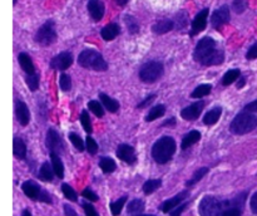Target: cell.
Segmentation results:
<instances>
[{
	"mask_svg": "<svg viewBox=\"0 0 257 216\" xmlns=\"http://www.w3.org/2000/svg\"><path fill=\"white\" fill-rule=\"evenodd\" d=\"M193 59L206 67L220 65L225 62V52L222 49H218L217 43L213 38L205 37L196 45Z\"/></svg>",
	"mask_w": 257,
	"mask_h": 216,
	"instance_id": "1",
	"label": "cell"
},
{
	"mask_svg": "<svg viewBox=\"0 0 257 216\" xmlns=\"http://www.w3.org/2000/svg\"><path fill=\"white\" fill-rule=\"evenodd\" d=\"M176 148H177L176 141L171 136H163V137L158 138L152 146L153 160L160 165H165L173 157Z\"/></svg>",
	"mask_w": 257,
	"mask_h": 216,
	"instance_id": "2",
	"label": "cell"
},
{
	"mask_svg": "<svg viewBox=\"0 0 257 216\" xmlns=\"http://www.w3.org/2000/svg\"><path fill=\"white\" fill-rule=\"evenodd\" d=\"M78 64L85 69H92L95 72H104L108 69V63L99 52L94 49H85L78 57Z\"/></svg>",
	"mask_w": 257,
	"mask_h": 216,
	"instance_id": "3",
	"label": "cell"
},
{
	"mask_svg": "<svg viewBox=\"0 0 257 216\" xmlns=\"http://www.w3.org/2000/svg\"><path fill=\"white\" fill-rule=\"evenodd\" d=\"M257 127V117L248 112H241L236 115L230 125V131L233 135H247Z\"/></svg>",
	"mask_w": 257,
	"mask_h": 216,
	"instance_id": "4",
	"label": "cell"
},
{
	"mask_svg": "<svg viewBox=\"0 0 257 216\" xmlns=\"http://www.w3.org/2000/svg\"><path fill=\"white\" fill-rule=\"evenodd\" d=\"M165 73V65L163 63L157 60H151L145 63L138 72V77L143 83H155L160 79Z\"/></svg>",
	"mask_w": 257,
	"mask_h": 216,
	"instance_id": "5",
	"label": "cell"
},
{
	"mask_svg": "<svg viewBox=\"0 0 257 216\" xmlns=\"http://www.w3.org/2000/svg\"><path fill=\"white\" fill-rule=\"evenodd\" d=\"M22 190L23 192L25 193V196L32 200H37V201H42V202L45 203H52V196L47 192L45 190H43L37 182L32 180L24 181L22 183Z\"/></svg>",
	"mask_w": 257,
	"mask_h": 216,
	"instance_id": "6",
	"label": "cell"
},
{
	"mask_svg": "<svg viewBox=\"0 0 257 216\" xmlns=\"http://www.w3.org/2000/svg\"><path fill=\"white\" fill-rule=\"evenodd\" d=\"M223 210V201L215 196H205L198 205V212L201 216H218Z\"/></svg>",
	"mask_w": 257,
	"mask_h": 216,
	"instance_id": "7",
	"label": "cell"
},
{
	"mask_svg": "<svg viewBox=\"0 0 257 216\" xmlns=\"http://www.w3.org/2000/svg\"><path fill=\"white\" fill-rule=\"evenodd\" d=\"M57 40V32H55V24L53 20H48L42 27L38 29L35 34V42L43 47L53 44Z\"/></svg>",
	"mask_w": 257,
	"mask_h": 216,
	"instance_id": "8",
	"label": "cell"
},
{
	"mask_svg": "<svg viewBox=\"0 0 257 216\" xmlns=\"http://www.w3.org/2000/svg\"><path fill=\"white\" fill-rule=\"evenodd\" d=\"M45 145L47 148L49 150V153H62L64 150V145H63V141L60 138L59 133L54 130V128H49L47 131V137H45Z\"/></svg>",
	"mask_w": 257,
	"mask_h": 216,
	"instance_id": "9",
	"label": "cell"
},
{
	"mask_svg": "<svg viewBox=\"0 0 257 216\" xmlns=\"http://www.w3.org/2000/svg\"><path fill=\"white\" fill-rule=\"evenodd\" d=\"M73 64V54L70 52H62L52 58L49 65L54 70H67Z\"/></svg>",
	"mask_w": 257,
	"mask_h": 216,
	"instance_id": "10",
	"label": "cell"
},
{
	"mask_svg": "<svg viewBox=\"0 0 257 216\" xmlns=\"http://www.w3.org/2000/svg\"><path fill=\"white\" fill-rule=\"evenodd\" d=\"M230 22V8L227 5H222L221 8L216 9L211 15V24L215 29H221L223 25Z\"/></svg>",
	"mask_w": 257,
	"mask_h": 216,
	"instance_id": "11",
	"label": "cell"
},
{
	"mask_svg": "<svg viewBox=\"0 0 257 216\" xmlns=\"http://www.w3.org/2000/svg\"><path fill=\"white\" fill-rule=\"evenodd\" d=\"M115 155L123 162L128 163V165H135L137 162V155H136V150L133 146L127 145V143H122L118 146Z\"/></svg>",
	"mask_w": 257,
	"mask_h": 216,
	"instance_id": "12",
	"label": "cell"
},
{
	"mask_svg": "<svg viewBox=\"0 0 257 216\" xmlns=\"http://www.w3.org/2000/svg\"><path fill=\"white\" fill-rule=\"evenodd\" d=\"M205 105L206 103L203 100L192 103V104L187 105L181 111V117L186 121H196L201 116L202 111L205 110Z\"/></svg>",
	"mask_w": 257,
	"mask_h": 216,
	"instance_id": "13",
	"label": "cell"
},
{
	"mask_svg": "<svg viewBox=\"0 0 257 216\" xmlns=\"http://www.w3.org/2000/svg\"><path fill=\"white\" fill-rule=\"evenodd\" d=\"M208 13L210 10L206 8V9H202L193 19L192 24H191V32L190 35L191 37H195L197 35L198 33L203 32L206 29V25H207V19H208Z\"/></svg>",
	"mask_w": 257,
	"mask_h": 216,
	"instance_id": "14",
	"label": "cell"
},
{
	"mask_svg": "<svg viewBox=\"0 0 257 216\" xmlns=\"http://www.w3.org/2000/svg\"><path fill=\"white\" fill-rule=\"evenodd\" d=\"M188 195H190V192H188V191H182V192L177 193V195L173 196V197L166 200L165 202L160 206V210L163 211V212H166V213L171 212L173 208H176L178 205H181V203H182L183 201L188 197Z\"/></svg>",
	"mask_w": 257,
	"mask_h": 216,
	"instance_id": "15",
	"label": "cell"
},
{
	"mask_svg": "<svg viewBox=\"0 0 257 216\" xmlns=\"http://www.w3.org/2000/svg\"><path fill=\"white\" fill-rule=\"evenodd\" d=\"M88 13L94 22H100L104 17V3L102 0H89L88 2Z\"/></svg>",
	"mask_w": 257,
	"mask_h": 216,
	"instance_id": "16",
	"label": "cell"
},
{
	"mask_svg": "<svg viewBox=\"0 0 257 216\" xmlns=\"http://www.w3.org/2000/svg\"><path fill=\"white\" fill-rule=\"evenodd\" d=\"M15 117L22 126H28L30 121V112L28 105L23 100L15 102Z\"/></svg>",
	"mask_w": 257,
	"mask_h": 216,
	"instance_id": "17",
	"label": "cell"
},
{
	"mask_svg": "<svg viewBox=\"0 0 257 216\" xmlns=\"http://www.w3.org/2000/svg\"><path fill=\"white\" fill-rule=\"evenodd\" d=\"M120 34V27L115 23H110V24L105 25L102 30H100V35L104 40L110 42V40L115 39L118 35Z\"/></svg>",
	"mask_w": 257,
	"mask_h": 216,
	"instance_id": "18",
	"label": "cell"
},
{
	"mask_svg": "<svg viewBox=\"0 0 257 216\" xmlns=\"http://www.w3.org/2000/svg\"><path fill=\"white\" fill-rule=\"evenodd\" d=\"M201 132L197 130H192L190 131L188 133H186L185 136H183L182 138V143H181V148L182 150H187V148H190L191 146H193L195 143H197L198 141L201 140Z\"/></svg>",
	"mask_w": 257,
	"mask_h": 216,
	"instance_id": "19",
	"label": "cell"
},
{
	"mask_svg": "<svg viewBox=\"0 0 257 216\" xmlns=\"http://www.w3.org/2000/svg\"><path fill=\"white\" fill-rule=\"evenodd\" d=\"M175 28V22L171 19H162V20H158L155 25L152 27L153 33L158 35H162L166 34V33L171 32V30Z\"/></svg>",
	"mask_w": 257,
	"mask_h": 216,
	"instance_id": "20",
	"label": "cell"
},
{
	"mask_svg": "<svg viewBox=\"0 0 257 216\" xmlns=\"http://www.w3.org/2000/svg\"><path fill=\"white\" fill-rule=\"evenodd\" d=\"M18 62H19V65L27 74H34V63H33L32 58H30L27 53H19V55H18Z\"/></svg>",
	"mask_w": 257,
	"mask_h": 216,
	"instance_id": "21",
	"label": "cell"
},
{
	"mask_svg": "<svg viewBox=\"0 0 257 216\" xmlns=\"http://www.w3.org/2000/svg\"><path fill=\"white\" fill-rule=\"evenodd\" d=\"M99 98H100V102H102L103 107H104L105 110L109 111L110 113L118 112V110H119L120 105H119V102H118L117 99L109 97V95L105 94V93H99Z\"/></svg>",
	"mask_w": 257,
	"mask_h": 216,
	"instance_id": "22",
	"label": "cell"
},
{
	"mask_svg": "<svg viewBox=\"0 0 257 216\" xmlns=\"http://www.w3.org/2000/svg\"><path fill=\"white\" fill-rule=\"evenodd\" d=\"M13 153L19 160H24L27 156V145L20 137H14L13 141Z\"/></svg>",
	"mask_w": 257,
	"mask_h": 216,
	"instance_id": "23",
	"label": "cell"
},
{
	"mask_svg": "<svg viewBox=\"0 0 257 216\" xmlns=\"http://www.w3.org/2000/svg\"><path fill=\"white\" fill-rule=\"evenodd\" d=\"M221 115H222V107L217 105V107L212 108V110L206 113L205 117H203V123L206 126L216 125L218 122V120H220Z\"/></svg>",
	"mask_w": 257,
	"mask_h": 216,
	"instance_id": "24",
	"label": "cell"
},
{
	"mask_svg": "<svg viewBox=\"0 0 257 216\" xmlns=\"http://www.w3.org/2000/svg\"><path fill=\"white\" fill-rule=\"evenodd\" d=\"M54 168H53V165H50L49 162H44L42 165L39 170V178L44 182H52L53 178H54Z\"/></svg>",
	"mask_w": 257,
	"mask_h": 216,
	"instance_id": "25",
	"label": "cell"
},
{
	"mask_svg": "<svg viewBox=\"0 0 257 216\" xmlns=\"http://www.w3.org/2000/svg\"><path fill=\"white\" fill-rule=\"evenodd\" d=\"M50 161H52V165L53 168H54V172L55 175L58 176L59 178L64 177V163H63L62 158L58 153H53L50 152Z\"/></svg>",
	"mask_w": 257,
	"mask_h": 216,
	"instance_id": "26",
	"label": "cell"
},
{
	"mask_svg": "<svg viewBox=\"0 0 257 216\" xmlns=\"http://www.w3.org/2000/svg\"><path fill=\"white\" fill-rule=\"evenodd\" d=\"M166 113V105L165 104H157L155 107H152L148 112L147 117H146V121L147 122H153V121L158 120V118L163 117Z\"/></svg>",
	"mask_w": 257,
	"mask_h": 216,
	"instance_id": "27",
	"label": "cell"
},
{
	"mask_svg": "<svg viewBox=\"0 0 257 216\" xmlns=\"http://www.w3.org/2000/svg\"><path fill=\"white\" fill-rule=\"evenodd\" d=\"M162 186V180L161 178H152V180H147L143 183V192L146 195H151V193L156 192L158 188Z\"/></svg>",
	"mask_w": 257,
	"mask_h": 216,
	"instance_id": "28",
	"label": "cell"
},
{
	"mask_svg": "<svg viewBox=\"0 0 257 216\" xmlns=\"http://www.w3.org/2000/svg\"><path fill=\"white\" fill-rule=\"evenodd\" d=\"M145 201L141 200V198H135V200L131 201L130 203H128V213H132V215H140V213H142L143 211H145Z\"/></svg>",
	"mask_w": 257,
	"mask_h": 216,
	"instance_id": "29",
	"label": "cell"
},
{
	"mask_svg": "<svg viewBox=\"0 0 257 216\" xmlns=\"http://www.w3.org/2000/svg\"><path fill=\"white\" fill-rule=\"evenodd\" d=\"M99 167L104 173H112V172H114L115 168H117V165H115L114 160H112L110 157L104 156V157H100Z\"/></svg>",
	"mask_w": 257,
	"mask_h": 216,
	"instance_id": "30",
	"label": "cell"
},
{
	"mask_svg": "<svg viewBox=\"0 0 257 216\" xmlns=\"http://www.w3.org/2000/svg\"><path fill=\"white\" fill-rule=\"evenodd\" d=\"M241 77V70L240 69H230L223 74L222 80V85H231L232 83H235L238 78Z\"/></svg>",
	"mask_w": 257,
	"mask_h": 216,
	"instance_id": "31",
	"label": "cell"
},
{
	"mask_svg": "<svg viewBox=\"0 0 257 216\" xmlns=\"http://www.w3.org/2000/svg\"><path fill=\"white\" fill-rule=\"evenodd\" d=\"M212 90V85L208 84V83H205V84H200L195 88L192 93H191V97L195 98V99H198V98H202L208 95Z\"/></svg>",
	"mask_w": 257,
	"mask_h": 216,
	"instance_id": "32",
	"label": "cell"
},
{
	"mask_svg": "<svg viewBox=\"0 0 257 216\" xmlns=\"http://www.w3.org/2000/svg\"><path fill=\"white\" fill-rule=\"evenodd\" d=\"M208 170H210L208 167H201V168H198V170H196L195 173L192 175V177H191L190 180L186 182V186H187V187H191V186L196 185L198 181H201L206 175H207Z\"/></svg>",
	"mask_w": 257,
	"mask_h": 216,
	"instance_id": "33",
	"label": "cell"
},
{
	"mask_svg": "<svg viewBox=\"0 0 257 216\" xmlns=\"http://www.w3.org/2000/svg\"><path fill=\"white\" fill-rule=\"evenodd\" d=\"M88 108H89L90 112H92L95 117H104V107H103L102 102H98V100H89V102H88Z\"/></svg>",
	"mask_w": 257,
	"mask_h": 216,
	"instance_id": "34",
	"label": "cell"
},
{
	"mask_svg": "<svg viewBox=\"0 0 257 216\" xmlns=\"http://www.w3.org/2000/svg\"><path fill=\"white\" fill-rule=\"evenodd\" d=\"M125 202H127V196H122L120 198H118L117 201L112 202L109 205L110 211H112V215L113 216H118L120 212H122L123 207H124Z\"/></svg>",
	"mask_w": 257,
	"mask_h": 216,
	"instance_id": "35",
	"label": "cell"
},
{
	"mask_svg": "<svg viewBox=\"0 0 257 216\" xmlns=\"http://www.w3.org/2000/svg\"><path fill=\"white\" fill-rule=\"evenodd\" d=\"M68 137H69L70 142L73 143V146H74L78 151L83 152V151L85 150V143L83 142L82 137H80L79 135H77V133H74V132H70L69 135H68Z\"/></svg>",
	"mask_w": 257,
	"mask_h": 216,
	"instance_id": "36",
	"label": "cell"
},
{
	"mask_svg": "<svg viewBox=\"0 0 257 216\" xmlns=\"http://www.w3.org/2000/svg\"><path fill=\"white\" fill-rule=\"evenodd\" d=\"M79 121H80V123H82L83 128L85 130V132L89 133L90 135V133L93 132V127H92V122H90V116L87 111H83V112L80 113Z\"/></svg>",
	"mask_w": 257,
	"mask_h": 216,
	"instance_id": "37",
	"label": "cell"
},
{
	"mask_svg": "<svg viewBox=\"0 0 257 216\" xmlns=\"http://www.w3.org/2000/svg\"><path fill=\"white\" fill-rule=\"evenodd\" d=\"M124 23L125 25H127L131 34H136V33H138V30H140V24H138V22L136 20L135 17H132V15H125Z\"/></svg>",
	"mask_w": 257,
	"mask_h": 216,
	"instance_id": "38",
	"label": "cell"
},
{
	"mask_svg": "<svg viewBox=\"0 0 257 216\" xmlns=\"http://www.w3.org/2000/svg\"><path fill=\"white\" fill-rule=\"evenodd\" d=\"M25 83H27L28 88L32 92H35V90H38V87H39V75L37 73H34V74H28L27 78H25Z\"/></svg>",
	"mask_w": 257,
	"mask_h": 216,
	"instance_id": "39",
	"label": "cell"
},
{
	"mask_svg": "<svg viewBox=\"0 0 257 216\" xmlns=\"http://www.w3.org/2000/svg\"><path fill=\"white\" fill-rule=\"evenodd\" d=\"M59 87L63 92H68V90L72 89V78H70V75L65 74V73L60 74Z\"/></svg>",
	"mask_w": 257,
	"mask_h": 216,
	"instance_id": "40",
	"label": "cell"
},
{
	"mask_svg": "<svg viewBox=\"0 0 257 216\" xmlns=\"http://www.w3.org/2000/svg\"><path fill=\"white\" fill-rule=\"evenodd\" d=\"M62 191L63 193H64L65 198H68L69 201H73V202H75V201H78V196H77V192L74 191V188L70 187L68 183H63L62 185Z\"/></svg>",
	"mask_w": 257,
	"mask_h": 216,
	"instance_id": "41",
	"label": "cell"
},
{
	"mask_svg": "<svg viewBox=\"0 0 257 216\" xmlns=\"http://www.w3.org/2000/svg\"><path fill=\"white\" fill-rule=\"evenodd\" d=\"M85 150L92 156H94L98 152V143L95 142L94 138L90 137V135L85 138Z\"/></svg>",
	"mask_w": 257,
	"mask_h": 216,
	"instance_id": "42",
	"label": "cell"
},
{
	"mask_svg": "<svg viewBox=\"0 0 257 216\" xmlns=\"http://www.w3.org/2000/svg\"><path fill=\"white\" fill-rule=\"evenodd\" d=\"M218 216H242V208L235 206H227L221 211Z\"/></svg>",
	"mask_w": 257,
	"mask_h": 216,
	"instance_id": "43",
	"label": "cell"
},
{
	"mask_svg": "<svg viewBox=\"0 0 257 216\" xmlns=\"http://www.w3.org/2000/svg\"><path fill=\"white\" fill-rule=\"evenodd\" d=\"M156 98H157V95H156V94H150V95H147V97H146L145 99L141 100V102L138 103L137 108H138V110H143V108H146V107H150V105L152 104L153 100H155Z\"/></svg>",
	"mask_w": 257,
	"mask_h": 216,
	"instance_id": "44",
	"label": "cell"
},
{
	"mask_svg": "<svg viewBox=\"0 0 257 216\" xmlns=\"http://www.w3.org/2000/svg\"><path fill=\"white\" fill-rule=\"evenodd\" d=\"M175 25L178 28V29H183V28L187 25V15H186V13L182 12L177 15Z\"/></svg>",
	"mask_w": 257,
	"mask_h": 216,
	"instance_id": "45",
	"label": "cell"
},
{
	"mask_svg": "<svg viewBox=\"0 0 257 216\" xmlns=\"http://www.w3.org/2000/svg\"><path fill=\"white\" fill-rule=\"evenodd\" d=\"M246 8H247V3H246L245 0H235V3H233L232 5V9L235 10L237 14H241V13L245 12Z\"/></svg>",
	"mask_w": 257,
	"mask_h": 216,
	"instance_id": "46",
	"label": "cell"
},
{
	"mask_svg": "<svg viewBox=\"0 0 257 216\" xmlns=\"http://www.w3.org/2000/svg\"><path fill=\"white\" fill-rule=\"evenodd\" d=\"M82 206H83V210H84L85 215L87 216H99L98 215L97 210H95V207L90 202H83Z\"/></svg>",
	"mask_w": 257,
	"mask_h": 216,
	"instance_id": "47",
	"label": "cell"
},
{
	"mask_svg": "<svg viewBox=\"0 0 257 216\" xmlns=\"http://www.w3.org/2000/svg\"><path fill=\"white\" fill-rule=\"evenodd\" d=\"M188 207V202H182L181 205H178L177 207L173 208L172 211H171V216H181L183 213V211L186 210V208Z\"/></svg>",
	"mask_w": 257,
	"mask_h": 216,
	"instance_id": "48",
	"label": "cell"
},
{
	"mask_svg": "<svg viewBox=\"0 0 257 216\" xmlns=\"http://www.w3.org/2000/svg\"><path fill=\"white\" fill-rule=\"evenodd\" d=\"M82 196L84 198H87L88 201H93V202H94V201H98V195L93 192L90 188H85V190L82 192Z\"/></svg>",
	"mask_w": 257,
	"mask_h": 216,
	"instance_id": "49",
	"label": "cell"
},
{
	"mask_svg": "<svg viewBox=\"0 0 257 216\" xmlns=\"http://www.w3.org/2000/svg\"><path fill=\"white\" fill-rule=\"evenodd\" d=\"M246 58H247L248 60L257 59V43L251 45L250 49H248L247 53H246Z\"/></svg>",
	"mask_w": 257,
	"mask_h": 216,
	"instance_id": "50",
	"label": "cell"
},
{
	"mask_svg": "<svg viewBox=\"0 0 257 216\" xmlns=\"http://www.w3.org/2000/svg\"><path fill=\"white\" fill-rule=\"evenodd\" d=\"M243 111H245V112H248V113H256L257 112V99L247 103V104L245 105V108H243Z\"/></svg>",
	"mask_w": 257,
	"mask_h": 216,
	"instance_id": "51",
	"label": "cell"
},
{
	"mask_svg": "<svg viewBox=\"0 0 257 216\" xmlns=\"http://www.w3.org/2000/svg\"><path fill=\"white\" fill-rule=\"evenodd\" d=\"M250 207H251V211H252L253 213H256V215H257V191L255 193H253L252 196H251Z\"/></svg>",
	"mask_w": 257,
	"mask_h": 216,
	"instance_id": "52",
	"label": "cell"
},
{
	"mask_svg": "<svg viewBox=\"0 0 257 216\" xmlns=\"http://www.w3.org/2000/svg\"><path fill=\"white\" fill-rule=\"evenodd\" d=\"M176 123H177L176 118L175 117H171V118H168V120H166L165 122H163L162 125H161V127H171V128H173L176 126Z\"/></svg>",
	"mask_w": 257,
	"mask_h": 216,
	"instance_id": "53",
	"label": "cell"
},
{
	"mask_svg": "<svg viewBox=\"0 0 257 216\" xmlns=\"http://www.w3.org/2000/svg\"><path fill=\"white\" fill-rule=\"evenodd\" d=\"M64 213L65 216H77V212H75L74 208L70 207V205H68V203L64 205Z\"/></svg>",
	"mask_w": 257,
	"mask_h": 216,
	"instance_id": "54",
	"label": "cell"
},
{
	"mask_svg": "<svg viewBox=\"0 0 257 216\" xmlns=\"http://www.w3.org/2000/svg\"><path fill=\"white\" fill-rule=\"evenodd\" d=\"M238 82H237V88L238 89H241V88H243L245 87V84H246V77L245 75H241L240 78H238Z\"/></svg>",
	"mask_w": 257,
	"mask_h": 216,
	"instance_id": "55",
	"label": "cell"
},
{
	"mask_svg": "<svg viewBox=\"0 0 257 216\" xmlns=\"http://www.w3.org/2000/svg\"><path fill=\"white\" fill-rule=\"evenodd\" d=\"M115 3H117V5H119V7H124V5H127V3L130 2V0H114Z\"/></svg>",
	"mask_w": 257,
	"mask_h": 216,
	"instance_id": "56",
	"label": "cell"
},
{
	"mask_svg": "<svg viewBox=\"0 0 257 216\" xmlns=\"http://www.w3.org/2000/svg\"><path fill=\"white\" fill-rule=\"evenodd\" d=\"M22 216H32V212H30V211L28 210V208H25V210L23 211V215Z\"/></svg>",
	"mask_w": 257,
	"mask_h": 216,
	"instance_id": "57",
	"label": "cell"
},
{
	"mask_svg": "<svg viewBox=\"0 0 257 216\" xmlns=\"http://www.w3.org/2000/svg\"><path fill=\"white\" fill-rule=\"evenodd\" d=\"M136 216H155V215H143V213H140V215H136Z\"/></svg>",
	"mask_w": 257,
	"mask_h": 216,
	"instance_id": "58",
	"label": "cell"
}]
</instances>
